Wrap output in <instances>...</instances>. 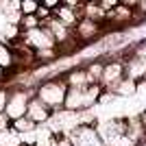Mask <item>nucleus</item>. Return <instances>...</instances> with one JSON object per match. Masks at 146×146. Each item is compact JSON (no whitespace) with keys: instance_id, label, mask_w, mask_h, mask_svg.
I'll use <instances>...</instances> for the list:
<instances>
[{"instance_id":"obj_1","label":"nucleus","mask_w":146,"mask_h":146,"mask_svg":"<svg viewBox=\"0 0 146 146\" xmlns=\"http://www.w3.org/2000/svg\"><path fill=\"white\" fill-rule=\"evenodd\" d=\"M33 92L44 105H48L52 111H59V109H63V103H66L68 83L63 81V76H52V79L39 81L33 87Z\"/></svg>"},{"instance_id":"obj_2","label":"nucleus","mask_w":146,"mask_h":146,"mask_svg":"<svg viewBox=\"0 0 146 146\" xmlns=\"http://www.w3.org/2000/svg\"><path fill=\"white\" fill-rule=\"evenodd\" d=\"M103 85L96 83V85H81V87H68L66 94V103H63V109L68 111H87L92 109L94 105H98V98L103 94Z\"/></svg>"},{"instance_id":"obj_3","label":"nucleus","mask_w":146,"mask_h":146,"mask_svg":"<svg viewBox=\"0 0 146 146\" xmlns=\"http://www.w3.org/2000/svg\"><path fill=\"white\" fill-rule=\"evenodd\" d=\"M20 42L24 44L26 48H31L33 52H35V50H44V48H59L57 42H55V37H52V33H50V29L46 24L20 33Z\"/></svg>"},{"instance_id":"obj_4","label":"nucleus","mask_w":146,"mask_h":146,"mask_svg":"<svg viewBox=\"0 0 146 146\" xmlns=\"http://www.w3.org/2000/svg\"><path fill=\"white\" fill-rule=\"evenodd\" d=\"M33 94L35 92L29 90V87H13V90H9V98H7V116L11 118V120H15V118L20 116H26V107H29V100L33 98Z\"/></svg>"},{"instance_id":"obj_5","label":"nucleus","mask_w":146,"mask_h":146,"mask_svg":"<svg viewBox=\"0 0 146 146\" xmlns=\"http://www.w3.org/2000/svg\"><path fill=\"white\" fill-rule=\"evenodd\" d=\"M70 140H72L74 146H105L103 137L98 135L96 127L94 124H76L72 131H68Z\"/></svg>"},{"instance_id":"obj_6","label":"nucleus","mask_w":146,"mask_h":146,"mask_svg":"<svg viewBox=\"0 0 146 146\" xmlns=\"http://www.w3.org/2000/svg\"><path fill=\"white\" fill-rule=\"evenodd\" d=\"M124 79V59H113L109 63H105L103 70V79H100V85L103 90L113 92V87Z\"/></svg>"},{"instance_id":"obj_7","label":"nucleus","mask_w":146,"mask_h":146,"mask_svg":"<svg viewBox=\"0 0 146 146\" xmlns=\"http://www.w3.org/2000/svg\"><path fill=\"white\" fill-rule=\"evenodd\" d=\"M52 113H55V111L50 109L48 105H44L42 100L33 94V98L29 100V107H26V116H29L33 122H37L39 127H44V124L52 118Z\"/></svg>"},{"instance_id":"obj_8","label":"nucleus","mask_w":146,"mask_h":146,"mask_svg":"<svg viewBox=\"0 0 146 146\" xmlns=\"http://www.w3.org/2000/svg\"><path fill=\"white\" fill-rule=\"evenodd\" d=\"M100 31H103L100 22H94L90 18H81L79 24L74 26V37L79 42H90V39H96L100 35Z\"/></svg>"},{"instance_id":"obj_9","label":"nucleus","mask_w":146,"mask_h":146,"mask_svg":"<svg viewBox=\"0 0 146 146\" xmlns=\"http://www.w3.org/2000/svg\"><path fill=\"white\" fill-rule=\"evenodd\" d=\"M124 76L133 81H144L146 76V59H140V57H127L124 59Z\"/></svg>"},{"instance_id":"obj_10","label":"nucleus","mask_w":146,"mask_h":146,"mask_svg":"<svg viewBox=\"0 0 146 146\" xmlns=\"http://www.w3.org/2000/svg\"><path fill=\"white\" fill-rule=\"evenodd\" d=\"M135 9H131V7H127V5H118V7H113L111 11H107V18H105V22H111V24H129V22H133V18H135Z\"/></svg>"},{"instance_id":"obj_11","label":"nucleus","mask_w":146,"mask_h":146,"mask_svg":"<svg viewBox=\"0 0 146 146\" xmlns=\"http://www.w3.org/2000/svg\"><path fill=\"white\" fill-rule=\"evenodd\" d=\"M52 18H57L66 26L74 29V26L79 24V20H81V11L79 9H72V7H66V5H59L55 11H52Z\"/></svg>"},{"instance_id":"obj_12","label":"nucleus","mask_w":146,"mask_h":146,"mask_svg":"<svg viewBox=\"0 0 146 146\" xmlns=\"http://www.w3.org/2000/svg\"><path fill=\"white\" fill-rule=\"evenodd\" d=\"M0 68L2 70H13V68H18V61H15V50L9 42L5 39H0Z\"/></svg>"},{"instance_id":"obj_13","label":"nucleus","mask_w":146,"mask_h":146,"mask_svg":"<svg viewBox=\"0 0 146 146\" xmlns=\"http://www.w3.org/2000/svg\"><path fill=\"white\" fill-rule=\"evenodd\" d=\"M79 11H81V18H90V20H94V22H100V24H103L105 18H107V11H105L98 2H83Z\"/></svg>"},{"instance_id":"obj_14","label":"nucleus","mask_w":146,"mask_h":146,"mask_svg":"<svg viewBox=\"0 0 146 146\" xmlns=\"http://www.w3.org/2000/svg\"><path fill=\"white\" fill-rule=\"evenodd\" d=\"M63 81L68 83V87H81V85H90L87 83V72L85 68H72L63 74Z\"/></svg>"},{"instance_id":"obj_15","label":"nucleus","mask_w":146,"mask_h":146,"mask_svg":"<svg viewBox=\"0 0 146 146\" xmlns=\"http://www.w3.org/2000/svg\"><path fill=\"white\" fill-rule=\"evenodd\" d=\"M37 129H39V124L33 122L29 116H20V118H15V120H11V131L13 133H35Z\"/></svg>"},{"instance_id":"obj_16","label":"nucleus","mask_w":146,"mask_h":146,"mask_svg":"<svg viewBox=\"0 0 146 146\" xmlns=\"http://www.w3.org/2000/svg\"><path fill=\"white\" fill-rule=\"evenodd\" d=\"M140 90V83L137 81H133V79H129V76H124V79L118 83L116 87H113V96H133L135 92Z\"/></svg>"},{"instance_id":"obj_17","label":"nucleus","mask_w":146,"mask_h":146,"mask_svg":"<svg viewBox=\"0 0 146 146\" xmlns=\"http://www.w3.org/2000/svg\"><path fill=\"white\" fill-rule=\"evenodd\" d=\"M103 70H105V63H100V61H92V63H87V66H85L87 83H90V85L100 83V79H103Z\"/></svg>"},{"instance_id":"obj_18","label":"nucleus","mask_w":146,"mask_h":146,"mask_svg":"<svg viewBox=\"0 0 146 146\" xmlns=\"http://www.w3.org/2000/svg\"><path fill=\"white\" fill-rule=\"evenodd\" d=\"M55 137H57V133H52L44 124V127H39V133H37V140L33 142V146H55Z\"/></svg>"},{"instance_id":"obj_19","label":"nucleus","mask_w":146,"mask_h":146,"mask_svg":"<svg viewBox=\"0 0 146 146\" xmlns=\"http://www.w3.org/2000/svg\"><path fill=\"white\" fill-rule=\"evenodd\" d=\"M20 31L24 33V31H31V29H37V26H42V20L37 18V15H22L18 22Z\"/></svg>"},{"instance_id":"obj_20","label":"nucleus","mask_w":146,"mask_h":146,"mask_svg":"<svg viewBox=\"0 0 146 146\" xmlns=\"http://www.w3.org/2000/svg\"><path fill=\"white\" fill-rule=\"evenodd\" d=\"M39 9V0H22V15H35Z\"/></svg>"},{"instance_id":"obj_21","label":"nucleus","mask_w":146,"mask_h":146,"mask_svg":"<svg viewBox=\"0 0 146 146\" xmlns=\"http://www.w3.org/2000/svg\"><path fill=\"white\" fill-rule=\"evenodd\" d=\"M11 131V118L7 116V111H0V133Z\"/></svg>"},{"instance_id":"obj_22","label":"nucleus","mask_w":146,"mask_h":146,"mask_svg":"<svg viewBox=\"0 0 146 146\" xmlns=\"http://www.w3.org/2000/svg\"><path fill=\"white\" fill-rule=\"evenodd\" d=\"M55 146H74V144H72V140H70V135H68V133H57Z\"/></svg>"},{"instance_id":"obj_23","label":"nucleus","mask_w":146,"mask_h":146,"mask_svg":"<svg viewBox=\"0 0 146 146\" xmlns=\"http://www.w3.org/2000/svg\"><path fill=\"white\" fill-rule=\"evenodd\" d=\"M131 55L140 57V59H146V39H144V42H140L137 46H133V50H131Z\"/></svg>"},{"instance_id":"obj_24","label":"nucleus","mask_w":146,"mask_h":146,"mask_svg":"<svg viewBox=\"0 0 146 146\" xmlns=\"http://www.w3.org/2000/svg\"><path fill=\"white\" fill-rule=\"evenodd\" d=\"M98 5L103 7L105 11H111L113 7H118V5H120V0H98Z\"/></svg>"},{"instance_id":"obj_25","label":"nucleus","mask_w":146,"mask_h":146,"mask_svg":"<svg viewBox=\"0 0 146 146\" xmlns=\"http://www.w3.org/2000/svg\"><path fill=\"white\" fill-rule=\"evenodd\" d=\"M61 2H63V0H42V5H44V7H48L50 11H55V9L61 5Z\"/></svg>"},{"instance_id":"obj_26","label":"nucleus","mask_w":146,"mask_h":146,"mask_svg":"<svg viewBox=\"0 0 146 146\" xmlns=\"http://www.w3.org/2000/svg\"><path fill=\"white\" fill-rule=\"evenodd\" d=\"M137 13H146V0H140L137 2V9H135Z\"/></svg>"},{"instance_id":"obj_27","label":"nucleus","mask_w":146,"mask_h":146,"mask_svg":"<svg viewBox=\"0 0 146 146\" xmlns=\"http://www.w3.org/2000/svg\"><path fill=\"white\" fill-rule=\"evenodd\" d=\"M11 2H13V0H0V11H5L7 7L11 5Z\"/></svg>"},{"instance_id":"obj_28","label":"nucleus","mask_w":146,"mask_h":146,"mask_svg":"<svg viewBox=\"0 0 146 146\" xmlns=\"http://www.w3.org/2000/svg\"><path fill=\"white\" fill-rule=\"evenodd\" d=\"M15 146H33V142H24V140H22V142H18Z\"/></svg>"},{"instance_id":"obj_29","label":"nucleus","mask_w":146,"mask_h":146,"mask_svg":"<svg viewBox=\"0 0 146 146\" xmlns=\"http://www.w3.org/2000/svg\"><path fill=\"white\" fill-rule=\"evenodd\" d=\"M5 76H7V70H2V68H0V81H5Z\"/></svg>"},{"instance_id":"obj_30","label":"nucleus","mask_w":146,"mask_h":146,"mask_svg":"<svg viewBox=\"0 0 146 146\" xmlns=\"http://www.w3.org/2000/svg\"><path fill=\"white\" fill-rule=\"evenodd\" d=\"M140 116H142V122H144V127H146V109H144V111H142Z\"/></svg>"},{"instance_id":"obj_31","label":"nucleus","mask_w":146,"mask_h":146,"mask_svg":"<svg viewBox=\"0 0 146 146\" xmlns=\"http://www.w3.org/2000/svg\"><path fill=\"white\" fill-rule=\"evenodd\" d=\"M144 81H146V76H144Z\"/></svg>"},{"instance_id":"obj_32","label":"nucleus","mask_w":146,"mask_h":146,"mask_svg":"<svg viewBox=\"0 0 146 146\" xmlns=\"http://www.w3.org/2000/svg\"><path fill=\"white\" fill-rule=\"evenodd\" d=\"M39 2H42V0H39Z\"/></svg>"}]
</instances>
